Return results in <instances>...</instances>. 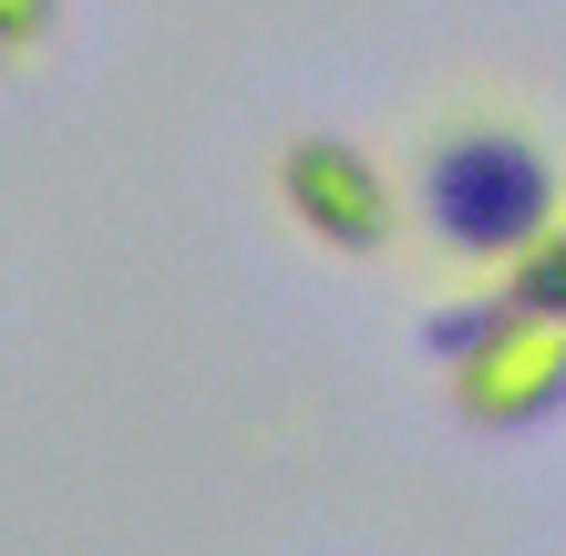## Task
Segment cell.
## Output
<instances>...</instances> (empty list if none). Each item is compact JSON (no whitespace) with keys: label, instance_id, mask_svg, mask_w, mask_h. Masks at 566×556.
<instances>
[{"label":"cell","instance_id":"cell-1","mask_svg":"<svg viewBox=\"0 0 566 556\" xmlns=\"http://www.w3.org/2000/svg\"><path fill=\"white\" fill-rule=\"evenodd\" d=\"M412 207H422V227H432L443 258L505 269V258H525L566 217V196H556V166H546V145L525 135V124L474 114V124H443V135L422 145Z\"/></svg>","mask_w":566,"mask_h":556},{"label":"cell","instance_id":"cell-2","mask_svg":"<svg viewBox=\"0 0 566 556\" xmlns=\"http://www.w3.org/2000/svg\"><path fill=\"white\" fill-rule=\"evenodd\" d=\"M443 350H453V402H463V422H484V433H525V422L566 412V319L515 310L505 289H494L474 319H453Z\"/></svg>","mask_w":566,"mask_h":556},{"label":"cell","instance_id":"cell-3","mask_svg":"<svg viewBox=\"0 0 566 556\" xmlns=\"http://www.w3.org/2000/svg\"><path fill=\"white\" fill-rule=\"evenodd\" d=\"M279 207L310 227L319 248H340V258H371V248H391V227H402L391 176L360 145H340V135H298L279 155Z\"/></svg>","mask_w":566,"mask_h":556},{"label":"cell","instance_id":"cell-4","mask_svg":"<svg viewBox=\"0 0 566 556\" xmlns=\"http://www.w3.org/2000/svg\"><path fill=\"white\" fill-rule=\"evenodd\" d=\"M505 300L515 310H546V319H566V217L546 227L525 258H505Z\"/></svg>","mask_w":566,"mask_h":556},{"label":"cell","instance_id":"cell-5","mask_svg":"<svg viewBox=\"0 0 566 556\" xmlns=\"http://www.w3.org/2000/svg\"><path fill=\"white\" fill-rule=\"evenodd\" d=\"M52 21H62V0H0V62H31L52 42Z\"/></svg>","mask_w":566,"mask_h":556}]
</instances>
